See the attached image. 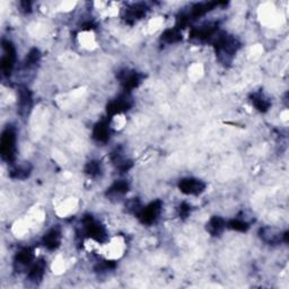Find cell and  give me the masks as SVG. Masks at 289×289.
<instances>
[{
    "label": "cell",
    "instance_id": "cell-3",
    "mask_svg": "<svg viewBox=\"0 0 289 289\" xmlns=\"http://www.w3.org/2000/svg\"><path fill=\"white\" fill-rule=\"evenodd\" d=\"M61 243V232L59 229H51L43 236V245L48 250H57Z\"/></svg>",
    "mask_w": 289,
    "mask_h": 289
},
{
    "label": "cell",
    "instance_id": "cell-1",
    "mask_svg": "<svg viewBox=\"0 0 289 289\" xmlns=\"http://www.w3.org/2000/svg\"><path fill=\"white\" fill-rule=\"evenodd\" d=\"M16 134L11 128L3 131L1 136V155L2 158L12 161L16 156Z\"/></svg>",
    "mask_w": 289,
    "mask_h": 289
},
{
    "label": "cell",
    "instance_id": "cell-2",
    "mask_svg": "<svg viewBox=\"0 0 289 289\" xmlns=\"http://www.w3.org/2000/svg\"><path fill=\"white\" fill-rule=\"evenodd\" d=\"M178 188L182 193L186 195H199L206 189V184L201 180L193 177H186L180 181Z\"/></svg>",
    "mask_w": 289,
    "mask_h": 289
},
{
    "label": "cell",
    "instance_id": "cell-4",
    "mask_svg": "<svg viewBox=\"0 0 289 289\" xmlns=\"http://www.w3.org/2000/svg\"><path fill=\"white\" fill-rule=\"evenodd\" d=\"M207 226L208 232H209L211 235H219V234L224 231V228L226 227V223H225L224 219L220 218V217H212Z\"/></svg>",
    "mask_w": 289,
    "mask_h": 289
},
{
    "label": "cell",
    "instance_id": "cell-5",
    "mask_svg": "<svg viewBox=\"0 0 289 289\" xmlns=\"http://www.w3.org/2000/svg\"><path fill=\"white\" fill-rule=\"evenodd\" d=\"M252 103L254 104V106H256L257 110H259V111H261V112H266L267 110L270 108V102L261 94L254 95Z\"/></svg>",
    "mask_w": 289,
    "mask_h": 289
}]
</instances>
